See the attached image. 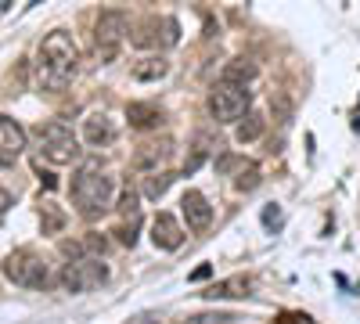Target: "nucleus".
<instances>
[{
  "instance_id": "6",
  "label": "nucleus",
  "mask_w": 360,
  "mask_h": 324,
  "mask_svg": "<svg viewBox=\"0 0 360 324\" xmlns=\"http://www.w3.org/2000/svg\"><path fill=\"white\" fill-rule=\"evenodd\" d=\"M105 278H108V267L101 259H90V256H79V259H72V263H65L62 267V288L65 292H90V288H98V285H105Z\"/></svg>"
},
{
  "instance_id": "14",
  "label": "nucleus",
  "mask_w": 360,
  "mask_h": 324,
  "mask_svg": "<svg viewBox=\"0 0 360 324\" xmlns=\"http://www.w3.org/2000/svg\"><path fill=\"white\" fill-rule=\"evenodd\" d=\"M166 72H169V62H166L162 54H148V58H141V62H134V69H130V76L137 83H155Z\"/></svg>"
},
{
  "instance_id": "13",
  "label": "nucleus",
  "mask_w": 360,
  "mask_h": 324,
  "mask_svg": "<svg viewBox=\"0 0 360 324\" xmlns=\"http://www.w3.org/2000/svg\"><path fill=\"white\" fill-rule=\"evenodd\" d=\"M169 155H173V141L162 137V141H155V144H144V148L137 152V159H134V166H137V169H159Z\"/></svg>"
},
{
  "instance_id": "19",
  "label": "nucleus",
  "mask_w": 360,
  "mask_h": 324,
  "mask_svg": "<svg viewBox=\"0 0 360 324\" xmlns=\"http://www.w3.org/2000/svg\"><path fill=\"white\" fill-rule=\"evenodd\" d=\"M259 134H263V115H259V112H249L245 119L238 123V141L249 144V141H256Z\"/></svg>"
},
{
  "instance_id": "17",
  "label": "nucleus",
  "mask_w": 360,
  "mask_h": 324,
  "mask_svg": "<svg viewBox=\"0 0 360 324\" xmlns=\"http://www.w3.org/2000/svg\"><path fill=\"white\" fill-rule=\"evenodd\" d=\"M224 83H234V86H249L256 79V65L249 62V58H231V62L224 65Z\"/></svg>"
},
{
  "instance_id": "30",
  "label": "nucleus",
  "mask_w": 360,
  "mask_h": 324,
  "mask_svg": "<svg viewBox=\"0 0 360 324\" xmlns=\"http://www.w3.org/2000/svg\"><path fill=\"white\" fill-rule=\"evenodd\" d=\"M148 324H159V320H148Z\"/></svg>"
},
{
  "instance_id": "28",
  "label": "nucleus",
  "mask_w": 360,
  "mask_h": 324,
  "mask_svg": "<svg viewBox=\"0 0 360 324\" xmlns=\"http://www.w3.org/2000/svg\"><path fill=\"white\" fill-rule=\"evenodd\" d=\"M209 274H213V267H209V263H202V267H198V271L191 274V281H205Z\"/></svg>"
},
{
  "instance_id": "15",
  "label": "nucleus",
  "mask_w": 360,
  "mask_h": 324,
  "mask_svg": "<svg viewBox=\"0 0 360 324\" xmlns=\"http://www.w3.org/2000/svg\"><path fill=\"white\" fill-rule=\"evenodd\" d=\"M127 119H130V127H137V130H152V127L162 123V108L144 105V101H134V105H127Z\"/></svg>"
},
{
  "instance_id": "3",
  "label": "nucleus",
  "mask_w": 360,
  "mask_h": 324,
  "mask_svg": "<svg viewBox=\"0 0 360 324\" xmlns=\"http://www.w3.org/2000/svg\"><path fill=\"white\" fill-rule=\"evenodd\" d=\"M37 137H40V152H44L47 162L69 166V162L79 159V141H76V134L65 123H44L37 130Z\"/></svg>"
},
{
  "instance_id": "2",
  "label": "nucleus",
  "mask_w": 360,
  "mask_h": 324,
  "mask_svg": "<svg viewBox=\"0 0 360 324\" xmlns=\"http://www.w3.org/2000/svg\"><path fill=\"white\" fill-rule=\"evenodd\" d=\"M72 202H76V209L83 216H101L105 209H112V176L98 166V162H86L79 166V173L72 176Z\"/></svg>"
},
{
  "instance_id": "5",
  "label": "nucleus",
  "mask_w": 360,
  "mask_h": 324,
  "mask_svg": "<svg viewBox=\"0 0 360 324\" xmlns=\"http://www.w3.org/2000/svg\"><path fill=\"white\" fill-rule=\"evenodd\" d=\"M4 274H8V281L25 285V288H44V285L51 281L47 263H44L33 249H15V252L8 256V263H4Z\"/></svg>"
},
{
  "instance_id": "4",
  "label": "nucleus",
  "mask_w": 360,
  "mask_h": 324,
  "mask_svg": "<svg viewBox=\"0 0 360 324\" xmlns=\"http://www.w3.org/2000/svg\"><path fill=\"white\" fill-rule=\"evenodd\" d=\"M249 112V91L245 86H234V83H217L209 91V115L217 123H238L242 115Z\"/></svg>"
},
{
  "instance_id": "27",
  "label": "nucleus",
  "mask_w": 360,
  "mask_h": 324,
  "mask_svg": "<svg viewBox=\"0 0 360 324\" xmlns=\"http://www.w3.org/2000/svg\"><path fill=\"white\" fill-rule=\"evenodd\" d=\"M11 202H15V198H11V191H4V188H0V220L8 216V209H11Z\"/></svg>"
},
{
  "instance_id": "8",
  "label": "nucleus",
  "mask_w": 360,
  "mask_h": 324,
  "mask_svg": "<svg viewBox=\"0 0 360 324\" xmlns=\"http://www.w3.org/2000/svg\"><path fill=\"white\" fill-rule=\"evenodd\" d=\"M134 47H173L180 40V25L176 18L162 15V18H144L137 29H134Z\"/></svg>"
},
{
  "instance_id": "12",
  "label": "nucleus",
  "mask_w": 360,
  "mask_h": 324,
  "mask_svg": "<svg viewBox=\"0 0 360 324\" xmlns=\"http://www.w3.org/2000/svg\"><path fill=\"white\" fill-rule=\"evenodd\" d=\"M83 141L90 144V148H101V144H112L115 141V127L108 115L94 112V115H86L83 119Z\"/></svg>"
},
{
  "instance_id": "29",
  "label": "nucleus",
  "mask_w": 360,
  "mask_h": 324,
  "mask_svg": "<svg viewBox=\"0 0 360 324\" xmlns=\"http://www.w3.org/2000/svg\"><path fill=\"white\" fill-rule=\"evenodd\" d=\"M4 166H11V162H8V159H4V155H0V169H4Z\"/></svg>"
},
{
  "instance_id": "7",
  "label": "nucleus",
  "mask_w": 360,
  "mask_h": 324,
  "mask_svg": "<svg viewBox=\"0 0 360 324\" xmlns=\"http://www.w3.org/2000/svg\"><path fill=\"white\" fill-rule=\"evenodd\" d=\"M127 15L123 11H101L98 15V25H94V44H98V54L101 62H112V58L119 54V47H123L127 40Z\"/></svg>"
},
{
  "instance_id": "26",
  "label": "nucleus",
  "mask_w": 360,
  "mask_h": 324,
  "mask_svg": "<svg viewBox=\"0 0 360 324\" xmlns=\"http://www.w3.org/2000/svg\"><path fill=\"white\" fill-rule=\"evenodd\" d=\"M278 324H314V320H310L307 313H281Z\"/></svg>"
},
{
  "instance_id": "16",
  "label": "nucleus",
  "mask_w": 360,
  "mask_h": 324,
  "mask_svg": "<svg viewBox=\"0 0 360 324\" xmlns=\"http://www.w3.org/2000/svg\"><path fill=\"white\" fill-rule=\"evenodd\" d=\"M213 152H220V141L213 137V134H209V130H198L195 134V152H191V159H188V166H184V173H195L209 155H213Z\"/></svg>"
},
{
  "instance_id": "22",
  "label": "nucleus",
  "mask_w": 360,
  "mask_h": 324,
  "mask_svg": "<svg viewBox=\"0 0 360 324\" xmlns=\"http://www.w3.org/2000/svg\"><path fill=\"white\" fill-rule=\"evenodd\" d=\"M62 223H65V216L54 209V202H44V231L51 234V231H58Z\"/></svg>"
},
{
  "instance_id": "20",
  "label": "nucleus",
  "mask_w": 360,
  "mask_h": 324,
  "mask_svg": "<svg viewBox=\"0 0 360 324\" xmlns=\"http://www.w3.org/2000/svg\"><path fill=\"white\" fill-rule=\"evenodd\" d=\"M259 181H263L259 166H256V162H245L242 169H238V176H234V188H238V191H256Z\"/></svg>"
},
{
  "instance_id": "10",
  "label": "nucleus",
  "mask_w": 360,
  "mask_h": 324,
  "mask_svg": "<svg viewBox=\"0 0 360 324\" xmlns=\"http://www.w3.org/2000/svg\"><path fill=\"white\" fill-rule=\"evenodd\" d=\"M152 242H155V249L173 252V249H180V242H184V227L176 223V216L159 213V216L152 220Z\"/></svg>"
},
{
  "instance_id": "1",
  "label": "nucleus",
  "mask_w": 360,
  "mask_h": 324,
  "mask_svg": "<svg viewBox=\"0 0 360 324\" xmlns=\"http://www.w3.org/2000/svg\"><path fill=\"white\" fill-rule=\"evenodd\" d=\"M76 69H79V47H76V40L65 33V29L47 33L44 44H40L37 83L44 86V91L58 94V91H65V86H69V79L76 76Z\"/></svg>"
},
{
  "instance_id": "11",
  "label": "nucleus",
  "mask_w": 360,
  "mask_h": 324,
  "mask_svg": "<svg viewBox=\"0 0 360 324\" xmlns=\"http://www.w3.org/2000/svg\"><path fill=\"white\" fill-rule=\"evenodd\" d=\"M25 152V130L11 119V115H0V155L8 162H15Z\"/></svg>"
},
{
  "instance_id": "9",
  "label": "nucleus",
  "mask_w": 360,
  "mask_h": 324,
  "mask_svg": "<svg viewBox=\"0 0 360 324\" xmlns=\"http://www.w3.org/2000/svg\"><path fill=\"white\" fill-rule=\"evenodd\" d=\"M180 213H184L191 231H205L209 223H213V205L205 202L202 191H184V198H180Z\"/></svg>"
},
{
  "instance_id": "18",
  "label": "nucleus",
  "mask_w": 360,
  "mask_h": 324,
  "mask_svg": "<svg viewBox=\"0 0 360 324\" xmlns=\"http://www.w3.org/2000/svg\"><path fill=\"white\" fill-rule=\"evenodd\" d=\"M205 299H245L249 296V278H227L220 285H213L209 292H202Z\"/></svg>"
},
{
  "instance_id": "25",
  "label": "nucleus",
  "mask_w": 360,
  "mask_h": 324,
  "mask_svg": "<svg viewBox=\"0 0 360 324\" xmlns=\"http://www.w3.org/2000/svg\"><path fill=\"white\" fill-rule=\"evenodd\" d=\"M119 213H123V216H137V195H134L130 184L123 188V202H119Z\"/></svg>"
},
{
  "instance_id": "21",
  "label": "nucleus",
  "mask_w": 360,
  "mask_h": 324,
  "mask_svg": "<svg viewBox=\"0 0 360 324\" xmlns=\"http://www.w3.org/2000/svg\"><path fill=\"white\" fill-rule=\"evenodd\" d=\"M173 181H176L173 173H152V176L144 181V195H148V198H162V195L169 191Z\"/></svg>"
},
{
  "instance_id": "23",
  "label": "nucleus",
  "mask_w": 360,
  "mask_h": 324,
  "mask_svg": "<svg viewBox=\"0 0 360 324\" xmlns=\"http://www.w3.org/2000/svg\"><path fill=\"white\" fill-rule=\"evenodd\" d=\"M137 227H141V216H134L130 223H123V227L115 231V234H119V242H123V245H130V249H134V242H137Z\"/></svg>"
},
{
  "instance_id": "24",
  "label": "nucleus",
  "mask_w": 360,
  "mask_h": 324,
  "mask_svg": "<svg viewBox=\"0 0 360 324\" xmlns=\"http://www.w3.org/2000/svg\"><path fill=\"white\" fill-rule=\"evenodd\" d=\"M281 220H285V216H281V205L270 202L266 209H263V227H266V231H278V227H281Z\"/></svg>"
}]
</instances>
